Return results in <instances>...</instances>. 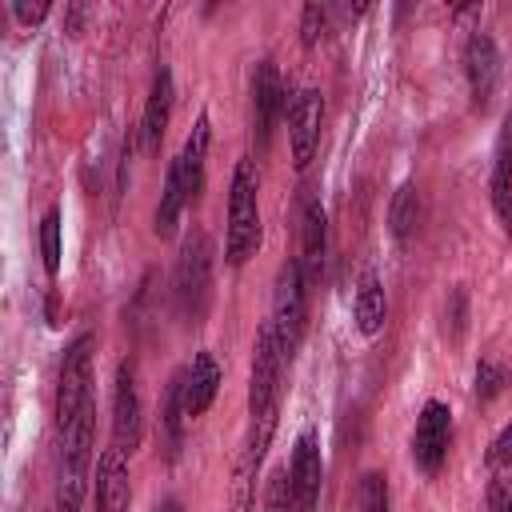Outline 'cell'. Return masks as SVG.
<instances>
[{
	"instance_id": "obj_30",
	"label": "cell",
	"mask_w": 512,
	"mask_h": 512,
	"mask_svg": "<svg viewBox=\"0 0 512 512\" xmlns=\"http://www.w3.org/2000/svg\"><path fill=\"white\" fill-rule=\"evenodd\" d=\"M484 460H488V468L492 472H504V468H512V420L492 436V444H488V452H484Z\"/></svg>"
},
{
	"instance_id": "obj_31",
	"label": "cell",
	"mask_w": 512,
	"mask_h": 512,
	"mask_svg": "<svg viewBox=\"0 0 512 512\" xmlns=\"http://www.w3.org/2000/svg\"><path fill=\"white\" fill-rule=\"evenodd\" d=\"M488 512H512V480L504 472L488 480Z\"/></svg>"
},
{
	"instance_id": "obj_4",
	"label": "cell",
	"mask_w": 512,
	"mask_h": 512,
	"mask_svg": "<svg viewBox=\"0 0 512 512\" xmlns=\"http://www.w3.org/2000/svg\"><path fill=\"white\" fill-rule=\"evenodd\" d=\"M268 320L276 324L280 348L292 360L300 340H304V324H308V276H304L296 256L284 260L280 272H276V292H272V316Z\"/></svg>"
},
{
	"instance_id": "obj_29",
	"label": "cell",
	"mask_w": 512,
	"mask_h": 512,
	"mask_svg": "<svg viewBox=\"0 0 512 512\" xmlns=\"http://www.w3.org/2000/svg\"><path fill=\"white\" fill-rule=\"evenodd\" d=\"M324 32H328V8L304 4V12H300V44L304 48H316L324 40Z\"/></svg>"
},
{
	"instance_id": "obj_2",
	"label": "cell",
	"mask_w": 512,
	"mask_h": 512,
	"mask_svg": "<svg viewBox=\"0 0 512 512\" xmlns=\"http://www.w3.org/2000/svg\"><path fill=\"white\" fill-rule=\"evenodd\" d=\"M260 248V176L256 164L244 156L232 168V184H228V232H224V260L232 268L248 264V256H256Z\"/></svg>"
},
{
	"instance_id": "obj_16",
	"label": "cell",
	"mask_w": 512,
	"mask_h": 512,
	"mask_svg": "<svg viewBox=\"0 0 512 512\" xmlns=\"http://www.w3.org/2000/svg\"><path fill=\"white\" fill-rule=\"evenodd\" d=\"M168 120H172V72L160 68L152 76V88H148V100H144V116H140V140L148 152L160 148L164 132H168Z\"/></svg>"
},
{
	"instance_id": "obj_7",
	"label": "cell",
	"mask_w": 512,
	"mask_h": 512,
	"mask_svg": "<svg viewBox=\"0 0 512 512\" xmlns=\"http://www.w3.org/2000/svg\"><path fill=\"white\" fill-rule=\"evenodd\" d=\"M448 444H452V412L444 400H424L416 428H412V464L424 476H436L448 460Z\"/></svg>"
},
{
	"instance_id": "obj_21",
	"label": "cell",
	"mask_w": 512,
	"mask_h": 512,
	"mask_svg": "<svg viewBox=\"0 0 512 512\" xmlns=\"http://www.w3.org/2000/svg\"><path fill=\"white\" fill-rule=\"evenodd\" d=\"M416 228H420V192L416 184H400L388 204V232L396 244H408Z\"/></svg>"
},
{
	"instance_id": "obj_14",
	"label": "cell",
	"mask_w": 512,
	"mask_h": 512,
	"mask_svg": "<svg viewBox=\"0 0 512 512\" xmlns=\"http://www.w3.org/2000/svg\"><path fill=\"white\" fill-rule=\"evenodd\" d=\"M220 380H224V372H220L216 356L212 352H196L192 364L184 368V408H188V420H196V416H204L212 408V400L220 392Z\"/></svg>"
},
{
	"instance_id": "obj_18",
	"label": "cell",
	"mask_w": 512,
	"mask_h": 512,
	"mask_svg": "<svg viewBox=\"0 0 512 512\" xmlns=\"http://www.w3.org/2000/svg\"><path fill=\"white\" fill-rule=\"evenodd\" d=\"M388 316V300H384V284L376 276V268H364L356 280V300H352V320L360 336H376L384 328Z\"/></svg>"
},
{
	"instance_id": "obj_1",
	"label": "cell",
	"mask_w": 512,
	"mask_h": 512,
	"mask_svg": "<svg viewBox=\"0 0 512 512\" xmlns=\"http://www.w3.org/2000/svg\"><path fill=\"white\" fill-rule=\"evenodd\" d=\"M172 304H176V316L188 328L204 324V316H208V304H212V240H208L204 228H192L180 244L176 272H172Z\"/></svg>"
},
{
	"instance_id": "obj_24",
	"label": "cell",
	"mask_w": 512,
	"mask_h": 512,
	"mask_svg": "<svg viewBox=\"0 0 512 512\" xmlns=\"http://www.w3.org/2000/svg\"><path fill=\"white\" fill-rule=\"evenodd\" d=\"M508 384H512V376H508V368L500 360H492V356H480L476 360V372H472V396H476V404H492Z\"/></svg>"
},
{
	"instance_id": "obj_28",
	"label": "cell",
	"mask_w": 512,
	"mask_h": 512,
	"mask_svg": "<svg viewBox=\"0 0 512 512\" xmlns=\"http://www.w3.org/2000/svg\"><path fill=\"white\" fill-rule=\"evenodd\" d=\"M464 328H468V292L456 284V288L448 292V308H444V332H448V340L456 344V340L464 336Z\"/></svg>"
},
{
	"instance_id": "obj_27",
	"label": "cell",
	"mask_w": 512,
	"mask_h": 512,
	"mask_svg": "<svg viewBox=\"0 0 512 512\" xmlns=\"http://www.w3.org/2000/svg\"><path fill=\"white\" fill-rule=\"evenodd\" d=\"M264 512H300L296 504V488H292V472L276 468L264 484Z\"/></svg>"
},
{
	"instance_id": "obj_23",
	"label": "cell",
	"mask_w": 512,
	"mask_h": 512,
	"mask_svg": "<svg viewBox=\"0 0 512 512\" xmlns=\"http://www.w3.org/2000/svg\"><path fill=\"white\" fill-rule=\"evenodd\" d=\"M256 468H260V460L248 448H240L236 468H232V496H228L232 512H252V500H256Z\"/></svg>"
},
{
	"instance_id": "obj_15",
	"label": "cell",
	"mask_w": 512,
	"mask_h": 512,
	"mask_svg": "<svg viewBox=\"0 0 512 512\" xmlns=\"http://www.w3.org/2000/svg\"><path fill=\"white\" fill-rule=\"evenodd\" d=\"M208 140H212V124H208V116L200 112V116H196V124H192V132H188V140H184V148H180V156L172 160V164L180 168V180H184L188 204H196V200H200V192H204V164H208Z\"/></svg>"
},
{
	"instance_id": "obj_3",
	"label": "cell",
	"mask_w": 512,
	"mask_h": 512,
	"mask_svg": "<svg viewBox=\"0 0 512 512\" xmlns=\"http://www.w3.org/2000/svg\"><path fill=\"white\" fill-rule=\"evenodd\" d=\"M92 440H96V400L68 428H60V448H56V508L60 512H80L84 504Z\"/></svg>"
},
{
	"instance_id": "obj_17",
	"label": "cell",
	"mask_w": 512,
	"mask_h": 512,
	"mask_svg": "<svg viewBox=\"0 0 512 512\" xmlns=\"http://www.w3.org/2000/svg\"><path fill=\"white\" fill-rule=\"evenodd\" d=\"M324 252H328V220H324V208L316 200H304V212H300V268L312 280H320L324 272Z\"/></svg>"
},
{
	"instance_id": "obj_33",
	"label": "cell",
	"mask_w": 512,
	"mask_h": 512,
	"mask_svg": "<svg viewBox=\"0 0 512 512\" xmlns=\"http://www.w3.org/2000/svg\"><path fill=\"white\" fill-rule=\"evenodd\" d=\"M500 148H508V152H512V112L504 116V128H500Z\"/></svg>"
},
{
	"instance_id": "obj_11",
	"label": "cell",
	"mask_w": 512,
	"mask_h": 512,
	"mask_svg": "<svg viewBox=\"0 0 512 512\" xmlns=\"http://www.w3.org/2000/svg\"><path fill=\"white\" fill-rule=\"evenodd\" d=\"M464 76H468V92H472V108H488L492 92L500 84V48L488 32H472L464 44Z\"/></svg>"
},
{
	"instance_id": "obj_25",
	"label": "cell",
	"mask_w": 512,
	"mask_h": 512,
	"mask_svg": "<svg viewBox=\"0 0 512 512\" xmlns=\"http://www.w3.org/2000/svg\"><path fill=\"white\" fill-rule=\"evenodd\" d=\"M40 256H44V272L56 276L60 272V204H48L44 216H40Z\"/></svg>"
},
{
	"instance_id": "obj_10",
	"label": "cell",
	"mask_w": 512,
	"mask_h": 512,
	"mask_svg": "<svg viewBox=\"0 0 512 512\" xmlns=\"http://www.w3.org/2000/svg\"><path fill=\"white\" fill-rule=\"evenodd\" d=\"M320 124H324V96L320 88H300L288 104V140H292V164L304 172L316 156L320 144Z\"/></svg>"
},
{
	"instance_id": "obj_19",
	"label": "cell",
	"mask_w": 512,
	"mask_h": 512,
	"mask_svg": "<svg viewBox=\"0 0 512 512\" xmlns=\"http://www.w3.org/2000/svg\"><path fill=\"white\" fill-rule=\"evenodd\" d=\"M184 420H188V408H184V368H180V372H172V380L164 388V404H160V436H164L168 460H176V452L184 444Z\"/></svg>"
},
{
	"instance_id": "obj_5",
	"label": "cell",
	"mask_w": 512,
	"mask_h": 512,
	"mask_svg": "<svg viewBox=\"0 0 512 512\" xmlns=\"http://www.w3.org/2000/svg\"><path fill=\"white\" fill-rule=\"evenodd\" d=\"M92 348L96 340L88 332H80L64 348L60 376H56V428H68L92 404Z\"/></svg>"
},
{
	"instance_id": "obj_32",
	"label": "cell",
	"mask_w": 512,
	"mask_h": 512,
	"mask_svg": "<svg viewBox=\"0 0 512 512\" xmlns=\"http://www.w3.org/2000/svg\"><path fill=\"white\" fill-rule=\"evenodd\" d=\"M48 8H52L48 0H36V4H28V0H16V4H12V16H16L24 28H32V24H40V20L48 16Z\"/></svg>"
},
{
	"instance_id": "obj_6",
	"label": "cell",
	"mask_w": 512,
	"mask_h": 512,
	"mask_svg": "<svg viewBox=\"0 0 512 512\" xmlns=\"http://www.w3.org/2000/svg\"><path fill=\"white\" fill-rule=\"evenodd\" d=\"M284 348L276 336V324L264 320L252 344V372H248V416H260L280 404V380H284Z\"/></svg>"
},
{
	"instance_id": "obj_12",
	"label": "cell",
	"mask_w": 512,
	"mask_h": 512,
	"mask_svg": "<svg viewBox=\"0 0 512 512\" xmlns=\"http://www.w3.org/2000/svg\"><path fill=\"white\" fill-rule=\"evenodd\" d=\"M288 472H292V488H296L300 512H316L320 488H324V456H320V436H316V428H304V432L296 436Z\"/></svg>"
},
{
	"instance_id": "obj_22",
	"label": "cell",
	"mask_w": 512,
	"mask_h": 512,
	"mask_svg": "<svg viewBox=\"0 0 512 512\" xmlns=\"http://www.w3.org/2000/svg\"><path fill=\"white\" fill-rule=\"evenodd\" d=\"M488 192H492V208H496V220H500L504 236H512V152L500 148V144H496V160H492Z\"/></svg>"
},
{
	"instance_id": "obj_20",
	"label": "cell",
	"mask_w": 512,
	"mask_h": 512,
	"mask_svg": "<svg viewBox=\"0 0 512 512\" xmlns=\"http://www.w3.org/2000/svg\"><path fill=\"white\" fill-rule=\"evenodd\" d=\"M188 208V192H184V180H180V168L168 164V176H164V192H160V204L152 212V232L160 240H172L176 236V224Z\"/></svg>"
},
{
	"instance_id": "obj_9",
	"label": "cell",
	"mask_w": 512,
	"mask_h": 512,
	"mask_svg": "<svg viewBox=\"0 0 512 512\" xmlns=\"http://www.w3.org/2000/svg\"><path fill=\"white\" fill-rule=\"evenodd\" d=\"M288 112V88H284V76L272 60H260L256 72H252V136H256V148L264 152L272 144V132H276V120Z\"/></svg>"
},
{
	"instance_id": "obj_13",
	"label": "cell",
	"mask_w": 512,
	"mask_h": 512,
	"mask_svg": "<svg viewBox=\"0 0 512 512\" xmlns=\"http://www.w3.org/2000/svg\"><path fill=\"white\" fill-rule=\"evenodd\" d=\"M128 504H132L128 456L120 448H104L96 464V512H128Z\"/></svg>"
},
{
	"instance_id": "obj_8",
	"label": "cell",
	"mask_w": 512,
	"mask_h": 512,
	"mask_svg": "<svg viewBox=\"0 0 512 512\" xmlns=\"http://www.w3.org/2000/svg\"><path fill=\"white\" fill-rule=\"evenodd\" d=\"M144 436V400L136 388V364L124 360L116 368V392H112V448L132 456Z\"/></svg>"
},
{
	"instance_id": "obj_34",
	"label": "cell",
	"mask_w": 512,
	"mask_h": 512,
	"mask_svg": "<svg viewBox=\"0 0 512 512\" xmlns=\"http://www.w3.org/2000/svg\"><path fill=\"white\" fill-rule=\"evenodd\" d=\"M156 512H184V504H180L176 496H168V500H160V504H156Z\"/></svg>"
},
{
	"instance_id": "obj_26",
	"label": "cell",
	"mask_w": 512,
	"mask_h": 512,
	"mask_svg": "<svg viewBox=\"0 0 512 512\" xmlns=\"http://www.w3.org/2000/svg\"><path fill=\"white\" fill-rule=\"evenodd\" d=\"M356 508L360 512H392V496H388V476L384 472H364L356 480Z\"/></svg>"
}]
</instances>
